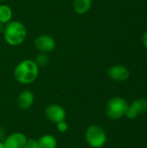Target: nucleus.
<instances>
[{
  "instance_id": "nucleus-5",
  "label": "nucleus",
  "mask_w": 147,
  "mask_h": 148,
  "mask_svg": "<svg viewBox=\"0 0 147 148\" xmlns=\"http://www.w3.org/2000/svg\"><path fill=\"white\" fill-rule=\"evenodd\" d=\"M147 112V101L144 98H138L128 105L126 117L130 120L136 119L140 114Z\"/></svg>"
},
{
  "instance_id": "nucleus-17",
  "label": "nucleus",
  "mask_w": 147,
  "mask_h": 148,
  "mask_svg": "<svg viewBox=\"0 0 147 148\" xmlns=\"http://www.w3.org/2000/svg\"><path fill=\"white\" fill-rule=\"evenodd\" d=\"M142 43L144 45V47L146 48V49L147 50V31H146L142 36Z\"/></svg>"
},
{
  "instance_id": "nucleus-10",
  "label": "nucleus",
  "mask_w": 147,
  "mask_h": 148,
  "mask_svg": "<svg viewBox=\"0 0 147 148\" xmlns=\"http://www.w3.org/2000/svg\"><path fill=\"white\" fill-rule=\"evenodd\" d=\"M35 101V95L30 90H24L17 96V106L22 110L31 108Z\"/></svg>"
},
{
  "instance_id": "nucleus-13",
  "label": "nucleus",
  "mask_w": 147,
  "mask_h": 148,
  "mask_svg": "<svg viewBox=\"0 0 147 148\" xmlns=\"http://www.w3.org/2000/svg\"><path fill=\"white\" fill-rule=\"evenodd\" d=\"M13 12L8 4H0V23L6 24L11 21Z\"/></svg>"
},
{
  "instance_id": "nucleus-8",
  "label": "nucleus",
  "mask_w": 147,
  "mask_h": 148,
  "mask_svg": "<svg viewBox=\"0 0 147 148\" xmlns=\"http://www.w3.org/2000/svg\"><path fill=\"white\" fill-rule=\"evenodd\" d=\"M45 115L49 121L56 124L60 121H65L66 111L60 105L51 104L45 108Z\"/></svg>"
},
{
  "instance_id": "nucleus-9",
  "label": "nucleus",
  "mask_w": 147,
  "mask_h": 148,
  "mask_svg": "<svg viewBox=\"0 0 147 148\" xmlns=\"http://www.w3.org/2000/svg\"><path fill=\"white\" fill-rule=\"evenodd\" d=\"M27 141L26 136L22 133H13L3 141L5 148H23Z\"/></svg>"
},
{
  "instance_id": "nucleus-6",
  "label": "nucleus",
  "mask_w": 147,
  "mask_h": 148,
  "mask_svg": "<svg viewBox=\"0 0 147 148\" xmlns=\"http://www.w3.org/2000/svg\"><path fill=\"white\" fill-rule=\"evenodd\" d=\"M35 47L42 53H49L52 52L56 46L55 40L49 35L44 34L38 36L34 42Z\"/></svg>"
},
{
  "instance_id": "nucleus-4",
  "label": "nucleus",
  "mask_w": 147,
  "mask_h": 148,
  "mask_svg": "<svg viewBox=\"0 0 147 148\" xmlns=\"http://www.w3.org/2000/svg\"><path fill=\"white\" fill-rule=\"evenodd\" d=\"M85 139L92 148H102L107 143V134L105 130L98 126L92 125L88 127L85 133Z\"/></svg>"
},
{
  "instance_id": "nucleus-20",
  "label": "nucleus",
  "mask_w": 147,
  "mask_h": 148,
  "mask_svg": "<svg viewBox=\"0 0 147 148\" xmlns=\"http://www.w3.org/2000/svg\"><path fill=\"white\" fill-rule=\"evenodd\" d=\"M4 0H0V2H3Z\"/></svg>"
},
{
  "instance_id": "nucleus-2",
  "label": "nucleus",
  "mask_w": 147,
  "mask_h": 148,
  "mask_svg": "<svg viewBox=\"0 0 147 148\" xmlns=\"http://www.w3.org/2000/svg\"><path fill=\"white\" fill-rule=\"evenodd\" d=\"M4 41L10 46H18L22 44L27 36V29L23 23L19 21H10L5 24L3 30Z\"/></svg>"
},
{
  "instance_id": "nucleus-12",
  "label": "nucleus",
  "mask_w": 147,
  "mask_h": 148,
  "mask_svg": "<svg viewBox=\"0 0 147 148\" xmlns=\"http://www.w3.org/2000/svg\"><path fill=\"white\" fill-rule=\"evenodd\" d=\"M38 148H56L57 140L55 136L51 134L42 135L38 140Z\"/></svg>"
},
{
  "instance_id": "nucleus-16",
  "label": "nucleus",
  "mask_w": 147,
  "mask_h": 148,
  "mask_svg": "<svg viewBox=\"0 0 147 148\" xmlns=\"http://www.w3.org/2000/svg\"><path fill=\"white\" fill-rule=\"evenodd\" d=\"M23 148H38V144H37V140H34V139H27V141L24 145Z\"/></svg>"
},
{
  "instance_id": "nucleus-19",
  "label": "nucleus",
  "mask_w": 147,
  "mask_h": 148,
  "mask_svg": "<svg viewBox=\"0 0 147 148\" xmlns=\"http://www.w3.org/2000/svg\"><path fill=\"white\" fill-rule=\"evenodd\" d=\"M0 148H5L3 142H2V141H0Z\"/></svg>"
},
{
  "instance_id": "nucleus-18",
  "label": "nucleus",
  "mask_w": 147,
  "mask_h": 148,
  "mask_svg": "<svg viewBox=\"0 0 147 148\" xmlns=\"http://www.w3.org/2000/svg\"><path fill=\"white\" fill-rule=\"evenodd\" d=\"M4 27H5V24H3V23H0V34H1V33H3Z\"/></svg>"
},
{
  "instance_id": "nucleus-7",
  "label": "nucleus",
  "mask_w": 147,
  "mask_h": 148,
  "mask_svg": "<svg viewBox=\"0 0 147 148\" xmlns=\"http://www.w3.org/2000/svg\"><path fill=\"white\" fill-rule=\"evenodd\" d=\"M107 75L114 82H125L130 77V71L127 67L121 64H114L108 68Z\"/></svg>"
},
{
  "instance_id": "nucleus-15",
  "label": "nucleus",
  "mask_w": 147,
  "mask_h": 148,
  "mask_svg": "<svg viewBox=\"0 0 147 148\" xmlns=\"http://www.w3.org/2000/svg\"><path fill=\"white\" fill-rule=\"evenodd\" d=\"M56 127H57V130L60 133H65L68 130V124H67V122L65 121H60V122L56 123Z\"/></svg>"
},
{
  "instance_id": "nucleus-11",
  "label": "nucleus",
  "mask_w": 147,
  "mask_h": 148,
  "mask_svg": "<svg viewBox=\"0 0 147 148\" xmlns=\"http://www.w3.org/2000/svg\"><path fill=\"white\" fill-rule=\"evenodd\" d=\"M93 4V0H73V9L77 15H85L88 13Z\"/></svg>"
},
{
  "instance_id": "nucleus-14",
  "label": "nucleus",
  "mask_w": 147,
  "mask_h": 148,
  "mask_svg": "<svg viewBox=\"0 0 147 148\" xmlns=\"http://www.w3.org/2000/svg\"><path fill=\"white\" fill-rule=\"evenodd\" d=\"M34 61L36 62V63L37 64V66L39 68L40 67H45L49 62V56H48L47 53L40 52V54L37 55V56L36 57V59Z\"/></svg>"
},
{
  "instance_id": "nucleus-3",
  "label": "nucleus",
  "mask_w": 147,
  "mask_h": 148,
  "mask_svg": "<svg viewBox=\"0 0 147 148\" xmlns=\"http://www.w3.org/2000/svg\"><path fill=\"white\" fill-rule=\"evenodd\" d=\"M128 102L122 97H113L110 99L106 107L107 116L111 120H119L126 116Z\"/></svg>"
},
{
  "instance_id": "nucleus-1",
  "label": "nucleus",
  "mask_w": 147,
  "mask_h": 148,
  "mask_svg": "<svg viewBox=\"0 0 147 148\" xmlns=\"http://www.w3.org/2000/svg\"><path fill=\"white\" fill-rule=\"evenodd\" d=\"M39 75V67L32 59L21 61L14 69V77L17 82L28 85L34 82Z\"/></svg>"
}]
</instances>
